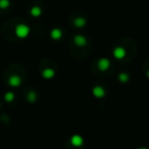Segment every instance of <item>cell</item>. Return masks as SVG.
<instances>
[{
	"instance_id": "1",
	"label": "cell",
	"mask_w": 149,
	"mask_h": 149,
	"mask_svg": "<svg viewBox=\"0 0 149 149\" xmlns=\"http://www.w3.org/2000/svg\"><path fill=\"white\" fill-rule=\"evenodd\" d=\"M30 31H31L30 27H28L27 25H24V24H19L15 27V35H17V38H21V39L28 37Z\"/></svg>"
},
{
	"instance_id": "2",
	"label": "cell",
	"mask_w": 149,
	"mask_h": 149,
	"mask_svg": "<svg viewBox=\"0 0 149 149\" xmlns=\"http://www.w3.org/2000/svg\"><path fill=\"white\" fill-rule=\"evenodd\" d=\"M92 93L96 98H103L105 96V90L101 86H95L92 90Z\"/></svg>"
},
{
	"instance_id": "3",
	"label": "cell",
	"mask_w": 149,
	"mask_h": 149,
	"mask_svg": "<svg viewBox=\"0 0 149 149\" xmlns=\"http://www.w3.org/2000/svg\"><path fill=\"white\" fill-rule=\"evenodd\" d=\"M126 50L125 48L120 47V46H118V47L114 48L113 50V56L116 58V59H123V58L126 56Z\"/></svg>"
},
{
	"instance_id": "4",
	"label": "cell",
	"mask_w": 149,
	"mask_h": 149,
	"mask_svg": "<svg viewBox=\"0 0 149 149\" xmlns=\"http://www.w3.org/2000/svg\"><path fill=\"white\" fill-rule=\"evenodd\" d=\"M97 65L100 70L104 72V70H108V68H109V65H110V61L107 59V58H101V59L98 60Z\"/></svg>"
},
{
	"instance_id": "5",
	"label": "cell",
	"mask_w": 149,
	"mask_h": 149,
	"mask_svg": "<svg viewBox=\"0 0 149 149\" xmlns=\"http://www.w3.org/2000/svg\"><path fill=\"white\" fill-rule=\"evenodd\" d=\"M22 84V79L17 76V74H13L8 79V85L11 86V87H19Z\"/></svg>"
},
{
	"instance_id": "6",
	"label": "cell",
	"mask_w": 149,
	"mask_h": 149,
	"mask_svg": "<svg viewBox=\"0 0 149 149\" xmlns=\"http://www.w3.org/2000/svg\"><path fill=\"white\" fill-rule=\"evenodd\" d=\"M74 43H76V45L80 46V47H83V46H85L87 44V39L84 36L78 35L74 37Z\"/></svg>"
},
{
	"instance_id": "7",
	"label": "cell",
	"mask_w": 149,
	"mask_h": 149,
	"mask_svg": "<svg viewBox=\"0 0 149 149\" xmlns=\"http://www.w3.org/2000/svg\"><path fill=\"white\" fill-rule=\"evenodd\" d=\"M54 74H55V72H54V70H52V68H45V70L42 72V76H43V78H45V79H52V78L54 77Z\"/></svg>"
},
{
	"instance_id": "8",
	"label": "cell",
	"mask_w": 149,
	"mask_h": 149,
	"mask_svg": "<svg viewBox=\"0 0 149 149\" xmlns=\"http://www.w3.org/2000/svg\"><path fill=\"white\" fill-rule=\"evenodd\" d=\"M50 36L53 40H59L62 37V32L59 29H53L50 33Z\"/></svg>"
},
{
	"instance_id": "9",
	"label": "cell",
	"mask_w": 149,
	"mask_h": 149,
	"mask_svg": "<svg viewBox=\"0 0 149 149\" xmlns=\"http://www.w3.org/2000/svg\"><path fill=\"white\" fill-rule=\"evenodd\" d=\"M72 144L77 147L81 146V145L83 144V138H82L81 136H79V135H74L72 138Z\"/></svg>"
},
{
	"instance_id": "10",
	"label": "cell",
	"mask_w": 149,
	"mask_h": 149,
	"mask_svg": "<svg viewBox=\"0 0 149 149\" xmlns=\"http://www.w3.org/2000/svg\"><path fill=\"white\" fill-rule=\"evenodd\" d=\"M87 24V21H86L84 17H78V19H74V26L78 28H83L86 26Z\"/></svg>"
},
{
	"instance_id": "11",
	"label": "cell",
	"mask_w": 149,
	"mask_h": 149,
	"mask_svg": "<svg viewBox=\"0 0 149 149\" xmlns=\"http://www.w3.org/2000/svg\"><path fill=\"white\" fill-rule=\"evenodd\" d=\"M42 13V9L40 8L39 6H34L32 7L31 9V15H33L34 17H39Z\"/></svg>"
},
{
	"instance_id": "12",
	"label": "cell",
	"mask_w": 149,
	"mask_h": 149,
	"mask_svg": "<svg viewBox=\"0 0 149 149\" xmlns=\"http://www.w3.org/2000/svg\"><path fill=\"white\" fill-rule=\"evenodd\" d=\"M129 79H130V77H129V74H127V72H120V74H118V80H120L122 83H127V82H129Z\"/></svg>"
},
{
	"instance_id": "13",
	"label": "cell",
	"mask_w": 149,
	"mask_h": 149,
	"mask_svg": "<svg viewBox=\"0 0 149 149\" xmlns=\"http://www.w3.org/2000/svg\"><path fill=\"white\" fill-rule=\"evenodd\" d=\"M10 5V1L9 0H0V8L5 9Z\"/></svg>"
},
{
	"instance_id": "14",
	"label": "cell",
	"mask_w": 149,
	"mask_h": 149,
	"mask_svg": "<svg viewBox=\"0 0 149 149\" xmlns=\"http://www.w3.org/2000/svg\"><path fill=\"white\" fill-rule=\"evenodd\" d=\"M4 99H5V101H7V102L13 101V100L15 99V94H13V92H7L4 96Z\"/></svg>"
},
{
	"instance_id": "15",
	"label": "cell",
	"mask_w": 149,
	"mask_h": 149,
	"mask_svg": "<svg viewBox=\"0 0 149 149\" xmlns=\"http://www.w3.org/2000/svg\"><path fill=\"white\" fill-rule=\"evenodd\" d=\"M36 99H37V94H36L35 92L31 91L29 94H28V100H29L30 102L36 101Z\"/></svg>"
},
{
	"instance_id": "16",
	"label": "cell",
	"mask_w": 149,
	"mask_h": 149,
	"mask_svg": "<svg viewBox=\"0 0 149 149\" xmlns=\"http://www.w3.org/2000/svg\"><path fill=\"white\" fill-rule=\"evenodd\" d=\"M147 76H148V78H149V70L147 72Z\"/></svg>"
},
{
	"instance_id": "17",
	"label": "cell",
	"mask_w": 149,
	"mask_h": 149,
	"mask_svg": "<svg viewBox=\"0 0 149 149\" xmlns=\"http://www.w3.org/2000/svg\"><path fill=\"white\" fill-rule=\"evenodd\" d=\"M141 149H145V148H141Z\"/></svg>"
}]
</instances>
